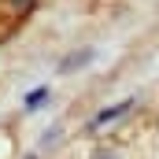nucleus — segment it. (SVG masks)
<instances>
[{
    "instance_id": "obj_1",
    "label": "nucleus",
    "mask_w": 159,
    "mask_h": 159,
    "mask_svg": "<svg viewBox=\"0 0 159 159\" xmlns=\"http://www.w3.org/2000/svg\"><path fill=\"white\" fill-rule=\"evenodd\" d=\"M133 107V100H122V104H115V107H107V111H100L96 119H93V129H100V126H107V122H115L119 115H126Z\"/></svg>"
},
{
    "instance_id": "obj_2",
    "label": "nucleus",
    "mask_w": 159,
    "mask_h": 159,
    "mask_svg": "<svg viewBox=\"0 0 159 159\" xmlns=\"http://www.w3.org/2000/svg\"><path fill=\"white\" fill-rule=\"evenodd\" d=\"M89 59H93V48H81V52H74V56H67V59L59 63V70H63V74H70V70H78V67H85Z\"/></svg>"
},
{
    "instance_id": "obj_3",
    "label": "nucleus",
    "mask_w": 159,
    "mask_h": 159,
    "mask_svg": "<svg viewBox=\"0 0 159 159\" xmlns=\"http://www.w3.org/2000/svg\"><path fill=\"white\" fill-rule=\"evenodd\" d=\"M44 100H48V89H34V93L26 96V111H37Z\"/></svg>"
},
{
    "instance_id": "obj_4",
    "label": "nucleus",
    "mask_w": 159,
    "mask_h": 159,
    "mask_svg": "<svg viewBox=\"0 0 159 159\" xmlns=\"http://www.w3.org/2000/svg\"><path fill=\"white\" fill-rule=\"evenodd\" d=\"M34 4H37V0H7V7H11L15 15H26V11H30Z\"/></svg>"
},
{
    "instance_id": "obj_5",
    "label": "nucleus",
    "mask_w": 159,
    "mask_h": 159,
    "mask_svg": "<svg viewBox=\"0 0 159 159\" xmlns=\"http://www.w3.org/2000/svg\"><path fill=\"white\" fill-rule=\"evenodd\" d=\"M93 159H122V156L115 152V148H107V144H100V148L93 152Z\"/></svg>"
},
{
    "instance_id": "obj_6",
    "label": "nucleus",
    "mask_w": 159,
    "mask_h": 159,
    "mask_svg": "<svg viewBox=\"0 0 159 159\" xmlns=\"http://www.w3.org/2000/svg\"><path fill=\"white\" fill-rule=\"evenodd\" d=\"M30 159H34V156H30Z\"/></svg>"
}]
</instances>
